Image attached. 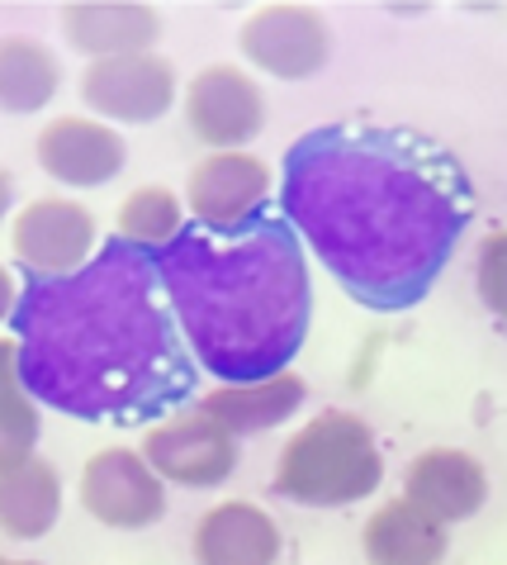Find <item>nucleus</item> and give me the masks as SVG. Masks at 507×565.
Instances as JSON below:
<instances>
[{
	"mask_svg": "<svg viewBox=\"0 0 507 565\" xmlns=\"http://www.w3.org/2000/svg\"><path fill=\"white\" fill-rule=\"evenodd\" d=\"M280 214L356 305L403 313L446 271L474 191L436 138L342 119L284 152Z\"/></svg>",
	"mask_w": 507,
	"mask_h": 565,
	"instance_id": "nucleus-1",
	"label": "nucleus"
},
{
	"mask_svg": "<svg viewBox=\"0 0 507 565\" xmlns=\"http://www.w3.org/2000/svg\"><path fill=\"white\" fill-rule=\"evenodd\" d=\"M10 333L29 395L82 423H152L195 395L157 253L123 238L72 276H29Z\"/></svg>",
	"mask_w": 507,
	"mask_h": 565,
	"instance_id": "nucleus-2",
	"label": "nucleus"
},
{
	"mask_svg": "<svg viewBox=\"0 0 507 565\" xmlns=\"http://www.w3.org/2000/svg\"><path fill=\"white\" fill-rule=\"evenodd\" d=\"M157 271L190 352L224 385L271 381L304 348L313 286L304 238L284 214L185 228L157 253Z\"/></svg>",
	"mask_w": 507,
	"mask_h": 565,
	"instance_id": "nucleus-3",
	"label": "nucleus"
},
{
	"mask_svg": "<svg viewBox=\"0 0 507 565\" xmlns=\"http://www.w3.org/2000/svg\"><path fill=\"white\" fill-rule=\"evenodd\" d=\"M385 480V457L375 447L366 418L346 409L313 414L280 451L276 494L309 509H346L356 499H370Z\"/></svg>",
	"mask_w": 507,
	"mask_h": 565,
	"instance_id": "nucleus-4",
	"label": "nucleus"
},
{
	"mask_svg": "<svg viewBox=\"0 0 507 565\" xmlns=\"http://www.w3.org/2000/svg\"><path fill=\"white\" fill-rule=\"evenodd\" d=\"M185 124L204 148L242 152L266 129V96L242 67L214 62L185 86Z\"/></svg>",
	"mask_w": 507,
	"mask_h": 565,
	"instance_id": "nucleus-5",
	"label": "nucleus"
},
{
	"mask_svg": "<svg viewBox=\"0 0 507 565\" xmlns=\"http://www.w3.org/2000/svg\"><path fill=\"white\" fill-rule=\"evenodd\" d=\"M242 57L276 82H304L327 62L332 29L313 6H261L242 20Z\"/></svg>",
	"mask_w": 507,
	"mask_h": 565,
	"instance_id": "nucleus-6",
	"label": "nucleus"
},
{
	"mask_svg": "<svg viewBox=\"0 0 507 565\" xmlns=\"http://www.w3.org/2000/svg\"><path fill=\"white\" fill-rule=\"evenodd\" d=\"M10 247L20 266H29L34 276L53 280V276H72L90 266L95 257V214L76 200H34L14 214L10 224Z\"/></svg>",
	"mask_w": 507,
	"mask_h": 565,
	"instance_id": "nucleus-7",
	"label": "nucleus"
},
{
	"mask_svg": "<svg viewBox=\"0 0 507 565\" xmlns=\"http://www.w3.org/2000/svg\"><path fill=\"white\" fill-rule=\"evenodd\" d=\"M142 457L171 484L214 490L237 470V437L218 428L209 414H176L142 437Z\"/></svg>",
	"mask_w": 507,
	"mask_h": 565,
	"instance_id": "nucleus-8",
	"label": "nucleus"
},
{
	"mask_svg": "<svg viewBox=\"0 0 507 565\" xmlns=\"http://www.w3.org/2000/svg\"><path fill=\"white\" fill-rule=\"evenodd\" d=\"M82 509L105 527H148L166 513L162 476L142 451L105 447L82 470Z\"/></svg>",
	"mask_w": 507,
	"mask_h": 565,
	"instance_id": "nucleus-9",
	"label": "nucleus"
},
{
	"mask_svg": "<svg viewBox=\"0 0 507 565\" xmlns=\"http://www.w3.org/2000/svg\"><path fill=\"white\" fill-rule=\"evenodd\" d=\"M82 100L105 119L152 124L176 100V67L162 53H129L90 62L82 76Z\"/></svg>",
	"mask_w": 507,
	"mask_h": 565,
	"instance_id": "nucleus-10",
	"label": "nucleus"
},
{
	"mask_svg": "<svg viewBox=\"0 0 507 565\" xmlns=\"http://www.w3.org/2000/svg\"><path fill=\"white\" fill-rule=\"evenodd\" d=\"M271 167L251 152H209L190 167L185 195L190 210H195V224L204 228H237L247 218L266 214V200H271Z\"/></svg>",
	"mask_w": 507,
	"mask_h": 565,
	"instance_id": "nucleus-11",
	"label": "nucleus"
},
{
	"mask_svg": "<svg viewBox=\"0 0 507 565\" xmlns=\"http://www.w3.org/2000/svg\"><path fill=\"white\" fill-rule=\"evenodd\" d=\"M39 167L62 185H76V191H95V185H109L129 162V148H123V134L115 124L100 119H82V115H62L39 134Z\"/></svg>",
	"mask_w": 507,
	"mask_h": 565,
	"instance_id": "nucleus-12",
	"label": "nucleus"
},
{
	"mask_svg": "<svg viewBox=\"0 0 507 565\" xmlns=\"http://www.w3.org/2000/svg\"><path fill=\"white\" fill-rule=\"evenodd\" d=\"M403 499L418 504L427 518H436L441 527H451L484 509L488 476H484L479 457H470L461 447H427L422 457L403 470Z\"/></svg>",
	"mask_w": 507,
	"mask_h": 565,
	"instance_id": "nucleus-13",
	"label": "nucleus"
},
{
	"mask_svg": "<svg viewBox=\"0 0 507 565\" xmlns=\"http://www.w3.org/2000/svg\"><path fill=\"white\" fill-rule=\"evenodd\" d=\"M62 34L76 53L95 62L152 53V43L162 39V14L138 0H72L62 10Z\"/></svg>",
	"mask_w": 507,
	"mask_h": 565,
	"instance_id": "nucleus-14",
	"label": "nucleus"
},
{
	"mask_svg": "<svg viewBox=\"0 0 507 565\" xmlns=\"http://www.w3.org/2000/svg\"><path fill=\"white\" fill-rule=\"evenodd\" d=\"M280 527L257 504H214L195 523L199 565H276Z\"/></svg>",
	"mask_w": 507,
	"mask_h": 565,
	"instance_id": "nucleus-15",
	"label": "nucleus"
},
{
	"mask_svg": "<svg viewBox=\"0 0 507 565\" xmlns=\"http://www.w3.org/2000/svg\"><path fill=\"white\" fill-rule=\"evenodd\" d=\"M304 381L294 371H280L271 381H257V385H218L199 399V414H209L218 428H228L233 437H247V433H266L276 423L294 418L299 404H304Z\"/></svg>",
	"mask_w": 507,
	"mask_h": 565,
	"instance_id": "nucleus-16",
	"label": "nucleus"
},
{
	"mask_svg": "<svg viewBox=\"0 0 507 565\" xmlns=\"http://www.w3.org/2000/svg\"><path fill=\"white\" fill-rule=\"evenodd\" d=\"M360 546L370 565H436L446 556V527L408 499H389L366 518Z\"/></svg>",
	"mask_w": 507,
	"mask_h": 565,
	"instance_id": "nucleus-17",
	"label": "nucleus"
},
{
	"mask_svg": "<svg viewBox=\"0 0 507 565\" xmlns=\"http://www.w3.org/2000/svg\"><path fill=\"white\" fill-rule=\"evenodd\" d=\"M62 513V476L43 457L14 461L0 476V527L14 542H34Z\"/></svg>",
	"mask_w": 507,
	"mask_h": 565,
	"instance_id": "nucleus-18",
	"label": "nucleus"
},
{
	"mask_svg": "<svg viewBox=\"0 0 507 565\" xmlns=\"http://www.w3.org/2000/svg\"><path fill=\"white\" fill-rule=\"evenodd\" d=\"M62 67L57 57L29 34H10L0 43V100L10 115H34L57 96Z\"/></svg>",
	"mask_w": 507,
	"mask_h": 565,
	"instance_id": "nucleus-19",
	"label": "nucleus"
},
{
	"mask_svg": "<svg viewBox=\"0 0 507 565\" xmlns=\"http://www.w3.org/2000/svg\"><path fill=\"white\" fill-rule=\"evenodd\" d=\"M39 443V409L34 395L20 381V361H14V342H0V461H29Z\"/></svg>",
	"mask_w": 507,
	"mask_h": 565,
	"instance_id": "nucleus-20",
	"label": "nucleus"
},
{
	"mask_svg": "<svg viewBox=\"0 0 507 565\" xmlns=\"http://www.w3.org/2000/svg\"><path fill=\"white\" fill-rule=\"evenodd\" d=\"M181 200L166 185H138L119 205V238L142 247V253H162L166 243L181 238Z\"/></svg>",
	"mask_w": 507,
	"mask_h": 565,
	"instance_id": "nucleus-21",
	"label": "nucleus"
},
{
	"mask_svg": "<svg viewBox=\"0 0 507 565\" xmlns=\"http://www.w3.org/2000/svg\"><path fill=\"white\" fill-rule=\"evenodd\" d=\"M474 280H479V300L488 313H498L507 323V228L488 233L474 257Z\"/></svg>",
	"mask_w": 507,
	"mask_h": 565,
	"instance_id": "nucleus-22",
	"label": "nucleus"
},
{
	"mask_svg": "<svg viewBox=\"0 0 507 565\" xmlns=\"http://www.w3.org/2000/svg\"><path fill=\"white\" fill-rule=\"evenodd\" d=\"M6 565H39V561H6Z\"/></svg>",
	"mask_w": 507,
	"mask_h": 565,
	"instance_id": "nucleus-23",
	"label": "nucleus"
}]
</instances>
